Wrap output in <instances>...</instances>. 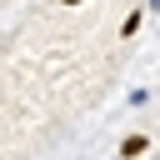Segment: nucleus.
<instances>
[{
  "label": "nucleus",
  "mask_w": 160,
  "mask_h": 160,
  "mask_svg": "<svg viewBox=\"0 0 160 160\" xmlns=\"http://www.w3.org/2000/svg\"><path fill=\"white\" fill-rule=\"evenodd\" d=\"M145 150H150V145H145V135H130V140L120 145V155H130V160H135V155H145Z\"/></svg>",
  "instance_id": "nucleus-1"
},
{
  "label": "nucleus",
  "mask_w": 160,
  "mask_h": 160,
  "mask_svg": "<svg viewBox=\"0 0 160 160\" xmlns=\"http://www.w3.org/2000/svg\"><path fill=\"white\" fill-rule=\"evenodd\" d=\"M70 5H80V0H70Z\"/></svg>",
  "instance_id": "nucleus-2"
}]
</instances>
